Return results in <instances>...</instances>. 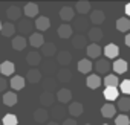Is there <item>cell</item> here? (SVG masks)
<instances>
[{
	"label": "cell",
	"instance_id": "cell-1",
	"mask_svg": "<svg viewBox=\"0 0 130 125\" xmlns=\"http://www.w3.org/2000/svg\"><path fill=\"white\" fill-rule=\"evenodd\" d=\"M55 59H57V64L58 66H61V67H69L71 62H72V55L68 50H58Z\"/></svg>",
	"mask_w": 130,
	"mask_h": 125
},
{
	"label": "cell",
	"instance_id": "cell-2",
	"mask_svg": "<svg viewBox=\"0 0 130 125\" xmlns=\"http://www.w3.org/2000/svg\"><path fill=\"white\" fill-rule=\"evenodd\" d=\"M72 79V70L69 67H61L60 70H57V81L61 84H66Z\"/></svg>",
	"mask_w": 130,
	"mask_h": 125
},
{
	"label": "cell",
	"instance_id": "cell-3",
	"mask_svg": "<svg viewBox=\"0 0 130 125\" xmlns=\"http://www.w3.org/2000/svg\"><path fill=\"white\" fill-rule=\"evenodd\" d=\"M95 70L98 73H109L112 70V64L107 58H100L96 62H95Z\"/></svg>",
	"mask_w": 130,
	"mask_h": 125
},
{
	"label": "cell",
	"instance_id": "cell-4",
	"mask_svg": "<svg viewBox=\"0 0 130 125\" xmlns=\"http://www.w3.org/2000/svg\"><path fill=\"white\" fill-rule=\"evenodd\" d=\"M57 99H58L60 104H68V102L71 104V101H72V92L69 89H66V87H63V89H60L57 92Z\"/></svg>",
	"mask_w": 130,
	"mask_h": 125
},
{
	"label": "cell",
	"instance_id": "cell-5",
	"mask_svg": "<svg viewBox=\"0 0 130 125\" xmlns=\"http://www.w3.org/2000/svg\"><path fill=\"white\" fill-rule=\"evenodd\" d=\"M55 99H57L55 95L51 93V92H43V93L40 95V104H41L43 108H46V107H52L54 102H55Z\"/></svg>",
	"mask_w": 130,
	"mask_h": 125
},
{
	"label": "cell",
	"instance_id": "cell-6",
	"mask_svg": "<svg viewBox=\"0 0 130 125\" xmlns=\"http://www.w3.org/2000/svg\"><path fill=\"white\" fill-rule=\"evenodd\" d=\"M49 117H51V113H49L46 108H43V107H40V108H37V110L34 111V120L38 122V123L47 122Z\"/></svg>",
	"mask_w": 130,
	"mask_h": 125
},
{
	"label": "cell",
	"instance_id": "cell-7",
	"mask_svg": "<svg viewBox=\"0 0 130 125\" xmlns=\"http://www.w3.org/2000/svg\"><path fill=\"white\" fill-rule=\"evenodd\" d=\"M87 38H89L92 43L98 44V43L101 41V38H103V31H101V28H98V26L90 28V29L87 31Z\"/></svg>",
	"mask_w": 130,
	"mask_h": 125
},
{
	"label": "cell",
	"instance_id": "cell-8",
	"mask_svg": "<svg viewBox=\"0 0 130 125\" xmlns=\"http://www.w3.org/2000/svg\"><path fill=\"white\" fill-rule=\"evenodd\" d=\"M72 46L75 49H86L87 44V37L84 34H77L75 37H72Z\"/></svg>",
	"mask_w": 130,
	"mask_h": 125
},
{
	"label": "cell",
	"instance_id": "cell-9",
	"mask_svg": "<svg viewBox=\"0 0 130 125\" xmlns=\"http://www.w3.org/2000/svg\"><path fill=\"white\" fill-rule=\"evenodd\" d=\"M60 18L63 22H66V23L71 22V20H74L75 18V9L71 8V6H63L60 9Z\"/></svg>",
	"mask_w": 130,
	"mask_h": 125
},
{
	"label": "cell",
	"instance_id": "cell-10",
	"mask_svg": "<svg viewBox=\"0 0 130 125\" xmlns=\"http://www.w3.org/2000/svg\"><path fill=\"white\" fill-rule=\"evenodd\" d=\"M26 62L35 69V67L40 64V62H41V53H40V52H35V50L29 52V53L26 55Z\"/></svg>",
	"mask_w": 130,
	"mask_h": 125
},
{
	"label": "cell",
	"instance_id": "cell-11",
	"mask_svg": "<svg viewBox=\"0 0 130 125\" xmlns=\"http://www.w3.org/2000/svg\"><path fill=\"white\" fill-rule=\"evenodd\" d=\"M14 70H15V66H14L12 61H3L2 64H0V73H2L5 78L6 76H12Z\"/></svg>",
	"mask_w": 130,
	"mask_h": 125
},
{
	"label": "cell",
	"instance_id": "cell-12",
	"mask_svg": "<svg viewBox=\"0 0 130 125\" xmlns=\"http://www.w3.org/2000/svg\"><path fill=\"white\" fill-rule=\"evenodd\" d=\"M22 14H23V11H22L19 6H9V8L6 9V17L9 18V22H11V23H12V22H15V20H19V22H20Z\"/></svg>",
	"mask_w": 130,
	"mask_h": 125
},
{
	"label": "cell",
	"instance_id": "cell-13",
	"mask_svg": "<svg viewBox=\"0 0 130 125\" xmlns=\"http://www.w3.org/2000/svg\"><path fill=\"white\" fill-rule=\"evenodd\" d=\"M34 26L40 31V32H44V31H47L49 28H51V20L47 18V17H44V15H41V17H37L35 18V23H34Z\"/></svg>",
	"mask_w": 130,
	"mask_h": 125
},
{
	"label": "cell",
	"instance_id": "cell-14",
	"mask_svg": "<svg viewBox=\"0 0 130 125\" xmlns=\"http://www.w3.org/2000/svg\"><path fill=\"white\" fill-rule=\"evenodd\" d=\"M101 46L100 44H95V43H90L87 47H86V53H87V58H100L101 56Z\"/></svg>",
	"mask_w": 130,
	"mask_h": 125
},
{
	"label": "cell",
	"instance_id": "cell-15",
	"mask_svg": "<svg viewBox=\"0 0 130 125\" xmlns=\"http://www.w3.org/2000/svg\"><path fill=\"white\" fill-rule=\"evenodd\" d=\"M66 111H68V110H64L63 107L57 105L55 108H52V111H51V117H52L55 122H58V120H66V119H68V117H66Z\"/></svg>",
	"mask_w": 130,
	"mask_h": 125
},
{
	"label": "cell",
	"instance_id": "cell-16",
	"mask_svg": "<svg viewBox=\"0 0 130 125\" xmlns=\"http://www.w3.org/2000/svg\"><path fill=\"white\" fill-rule=\"evenodd\" d=\"M23 14L26 15V18H34L38 15V5L37 3H26L23 8Z\"/></svg>",
	"mask_w": 130,
	"mask_h": 125
},
{
	"label": "cell",
	"instance_id": "cell-17",
	"mask_svg": "<svg viewBox=\"0 0 130 125\" xmlns=\"http://www.w3.org/2000/svg\"><path fill=\"white\" fill-rule=\"evenodd\" d=\"M72 34H74V28L68 23H64V25H60L58 28V37L60 38H72Z\"/></svg>",
	"mask_w": 130,
	"mask_h": 125
},
{
	"label": "cell",
	"instance_id": "cell-18",
	"mask_svg": "<svg viewBox=\"0 0 130 125\" xmlns=\"http://www.w3.org/2000/svg\"><path fill=\"white\" fill-rule=\"evenodd\" d=\"M44 43H46V41H44V37H43L40 32L31 34V37H29V44H31L32 47H43Z\"/></svg>",
	"mask_w": 130,
	"mask_h": 125
},
{
	"label": "cell",
	"instance_id": "cell-19",
	"mask_svg": "<svg viewBox=\"0 0 130 125\" xmlns=\"http://www.w3.org/2000/svg\"><path fill=\"white\" fill-rule=\"evenodd\" d=\"M41 53H43V56L51 58V56H54V55L58 53V49H57V46L54 43H44L43 47H41Z\"/></svg>",
	"mask_w": 130,
	"mask_h": 125
},
{
	"label": "cell",
	"instance_id": "cell-20",
	"mask_svg": "<svg viewBox=\"0 0 130 125\" xmlns=\"http://www.w3.org/2000/svg\"><path fill=\"white\" fill-rule=\"evenodd\" d=\"M104 55L107 59H112V58H116L119 55V47L113 43H109L106 47H104Z\"/></svg>",
	"mask_w": 130,
	"mask_h": 125
},
{
	"label": "cell",
	"instance_id": "cell-21",
	"mask_svg": "<svg viewBox=\"0 0 130 125\" xmlns=\"http://www.w3.org/2000/svg\"><path fill=\"white\" fill-rule=\"evenodd\" d=\"M83 111H84V110H83V104H81V102H71L69 107H68V113H69L71 116H74V117L81 116Z\"/></svg>",
	"mask_w": 130,
	"mask_h": 125
},
{
	"label": "cell",
	"instance_id": "cell-22",
	"mask_svg": "<svg viewBox=\"0 0 130 125\" xmlns=\"http://www.w3.org/2000/svg\"><path fill=\"white\" fill-rule=\"evenodd\" d=\"M127 67H128V66H127V61H125V59H121V58L116 59L113 64H112V69L115 70L116 75H122V73H125V72H127Z\"/></svg>",
	"mask_w": 130,
	"mask_h": 125
},
{
	"label": "cell",
	"instance_id": "cell-23",
	"mask_svg": "<svg viewBox=\"0 0 130 125\" xmlns=\"http://www.w3.org/2000/svg\"><path fill=\"white\" fill-rule=\"evenodd\" d=\"M25 82H26V79H25L23 76L15 75V76L11 78V81H9V87H11L12 90H22V89L25 87Z\"/></svg>",
	"mask_w": 130,
	"mask_h": 125
},
{
	"label": "cell",
	"instance_id": "cell-24",
	"mask_svg": "<svg viewBox=\"0 0 130 125\" xmlns=\"http://www.w3.org/2000/svg\"><path fill=\"white\" fill-rule=\"evenodd\" d=\"M103 96H104L109 102L116 101V98H119V90H118V87H107V89H104Z\"/></svg>",
	"mask_w": 130,
	"mask_h": 125
},
{
	"label": "cell",
	"instance_id": "cell-25",
	"mask_svg": "<svg viewBox=\"0 0 130 125\" xmlns=\"http://www.w3.org/2000/svg\"><path fill=\"white\" fill-rule=\"evenodd\" d=\"M17 101H19V98H17L15 92H6V93L2 96V102H3L5 105H8V107H14V105L17 104Z\"/></svg>",
	"mask_w": 130,
	"mask_h": 125
},
{
	"label": "cell",
	"instance_id": "cell-26",
	"mask_svg": "<svg viewBox=\"0 0 130 125\" xmlns=\"http://www.w3.org/2000/svg\"><path fill=\"white\" fill-rule=\"evenodd\" d=\"M26 79L31 84H38L41 81V72L38 69H29V72L26 73Z\"/></svg>",
	"mask_w": 130,
	"mask_h": 125
},
{
	"label": "cell",
	"instance_id": "cell-27",
	"mask_svg": "<svg viewBox=\"0 0 130 125\" xmlns=\"http://www.w3.org/2000/svg\"><path fill=\"white\" fill-rule=\"evenodd\" d=\"M101 114L104 116V117H113L115 114H116V107L112 104V102H107V104H104L103 107H101Z\"/></svg>",
	"mask_w": 130,
	"mask_h": 125
},
{
	"label": "cell",
	"instance_id": "cell-28",
	"mask_svg": "<svg viewBox=\"0 0 130 125\" xmlns=\"http://www.w3.org/2000/svg\"><path fill=\"white\" fill-rule=\"evenodd\" d=\"M104 20H106V15H104L103 11L95 9V11L90 12V22H92L93 25H101V23H104Z\"/></svg>",
	"mask_w": 130,
	"mask_h": 125
},
{
	"label": "cell",
	"instance_id": "cell-29",
	"mask_svg": "<svg viewBox=\"0 0 130 125\" xmlns=\"http://www.w3.org/2000/svg\"><path fill=\"white\" fill-rule=\"evenodd\" d=\"M32 23H31V18H23L19 22V32L20 34H31V29H32Z\"/></svg>",
	"mask_w": 130,
	"mask_h": 125
},
{
	"label": "cell",
	"instance_id": "cell-30",
	"mask_svg": "<svg viewBox=\"0 0 130 125\" xmlns=\"http://www.w3.org/2000/svg\"><path fill=\"white\" fill-rule=\"evenodd\" d=\"M90 2H86V0H83V2H78L75 5V11L80 14V15H86L87 12H90Z\"/></svg>",
	"mask_w": 130,
	"mask_h": 125
},
{
	"label": "cell",
	"instance_id": "cell-31",
	"mask_svg": "<svg viewBox=\"0 0 130 125\" xmlns=\"http://www.w3.org/2000/svg\"><path fill=\"white\" fill-rule=\"evenodd\" d=\"M86 84H87V87H89V89L96 90V89L101 86V78H100L98 75H89V76H87V79H86Z\"/></svg>",
	"mask_w": 130,
	"mask_h": 125
},
{
	"label": "cell",
	"instance_id": "cell-32",
	"mask_svg": "<svg viewBox=\"0 0 130 125\" xmlns=\"http://www.w3.org/2000/svg\"><path fill=\"white\" fill-rule=\"evenodd\" d=\"M78 70H80V73H89L92 70V61L89 58L80 59V62H78Z\"/></svg>",
	"mask_w": 130,
	"mask_h": 125
},
{
	"label": "cell",
	"instance_id": "cell-33",
	"mask_svg": "<svg viewBox=\"0 0 130 125\" xmlns=\"http://www.w3.org/2000/svg\"><path fill=\"white\" fill-rule=\"evenodd\" d=\"M26 44H28V41H26V38L25 37H14L12 38V49H15V50H23L25 47H26Z\"/></svg>",
	"mask_w": 130,
	"mask_h": 125
},
{
	"label": "cell",
	"instance_id": "cell-34",
	"mask_svg": "<svg viewBox=\"0 0 130 125\" xmlns=\"http://www.w3.org/2000/svg\"><path fill=\"white\" fill-rule=\"evenodd\" d=\"M116 29L119 32H127L130 29V20L127 17H121L116 20Z\"/></svg>",
	"mask_w": 130,
	"mask_h": 125
},
{
	"label": "cell",
	"instance_id": "cell-35",
	"mask_svg": "<svg viewBox=\"0 0 130 125\" xmlns=\"http://www.w3.org/2000/svg\"><path fill=\"white\" fill-rule=\"evenodd\" d=\"M15 29H17V28H15L11 22H6V23H3L2 35H3V37H6V38H8V37H12V35L15 34Z\"/></svg>",
	"mask_w": 130,
	"mask_h": 125
},
{
	"label": "cell",
	"instance_id": "cell-36",
	"mask_svg": "<svg viewBox=\"0 0 130 125\" xmlns=\"http://www.w3.org/2000/svg\"><path fill=\"white\" fill-rule=\"evenodd\" d=\"M118 84H119V81H118V76L116 75L109 73V75L104 76V86H106V89L107 87H116Z\"/></svg>",
	"mask_w": 130,
	"mask_h": 125
},
{
	"label": "cell",
	"instance_id": "cell-37",
	"mask_svg": "<svg viewBox=\"0 0 130 125\" xmlns=\"http://www.w3.org/2000/svg\"><path fill=\"white\" fill-rule=\"evenodd\" d=\"M75 29L78 31V34H83V32L87 29V20H86L83 15L75 20ZM87 31H89V29H87Z\"/></svg>",
	"mask_w": 130,
	"mask_h": 125
},
{
	"label": "cell",
	"instance_id": "cell-38",
	"mask_svg": "<svg viewBox=\"0 0 130 125\" xmlns=\"http://www.w3.org/2000/svg\"><path fill=\"white\" fill-rule=\"evenodd\" d=\"M118 108H119L122 113L128 111V110H130V98H128V96L119 98V99H118Z\"/></svg>",
	"mask_w": 130,
	"mask_h": 125
},
{
	"label": "cell",
	"instance_id": "cell-39",
	"mask_svg": "<svg viewBox=\"0 0 130 125\" xmlns=\"http://www.w3.org/2000/svg\"><path fill=\"white\" fill-rule=\"evenodd\" d=\"M57 61H44L43 62V73H57Z\"/></svg>",
	"mask_w": 130,
	"mask_h": 125
},
{
	"label": "cell",
	"instance_id": "cell-40",
	"mask_svg": "<svg viewBox=\"0 0 130 125\" xmlns=\"http://www.w3.org/2000/svg\"><path fill=\"white\" fill-rule=\"evenodd\" d=\"M43 87H44V92H51L52 93V90H55V79L54 78H46V79H43Z\"/></svg>",
	"mask_w": 130,
	"mask_h": 125
},
{
	"label": "cell",
	"instance_id": "cell-41",
	"mask_svg": "<svg viewBox=\"0 0 130 125\" xmlns=\"http://www.w3.org/2000/svg\"><path fill=\"white\" fill-rule=\"evenodd\" d=\"M17 116L15 114H5L3 119H2V125H17Z\"/></svg>",
	"mask_w": 130,
	"mask_h": 125
},
{
	"label": "cell",
	"instance_id": "cell-42",
	"mask_svg": "<svg viewBox=\"0 0 130 125\" xmlns=\"http://www.w3.org/2000/svg\"><path fill=\"white\" fill-rule=\"evenodd\" d=\"M115 125H130V117L127 114H119L115 119Z\"/></svg>",
	"mask_w": 130,
	"mask_h": 125
},
{
	"label": "cell",
	"instance_id": "cell-43",
	"mask_svg": "<svg viewBox=\"0 0 130 125\" xmlns=\"http://www.w3.org/2000/svg\"><path fill=\"white\" fill-rule=\"evenodd\" d=\"M119 89H121V92H122L125 96H128V95H130V79H124V81L119 84Z\"/></svg>",
	"mask_w": 130,
	"mask_h": 125
},
{
	"label": "cell",
	"instance_id": "cell-44",
	"mask_svg": "<svg viewBox=\"0 0 130 125\" xmlns=\"http://www.w3.org/2000/svg\"><path fill=\"white\" fill-rule=\"evenodd\" d=\"M9 86V82L6 81L5 76H0V92H5L6 93V87Z\"/></svg>",
	"mask_w": 130,
	"mask_h": 125
},
{
	"label": "cell",
	"instance_id": "cell-45",
	"mask_svg": "<svg viewBox=\"0 0 130 125\" xmlns=\"http://www.w3.org/2000/svg\"><path fill=\"white\" fill-rule=\"evenodd\" d=\"M63 125H78L75 119H66V120H63Z\"/></svg>",
	"mask_w": 130,
	"mask_h": 125
},
{
	"label": "cell",
	"instance_id": "cell-46",
	"mask_svg": "<svg viewBox=\"0 0 130 125\" xmlns=\"http://www.w3.org/2000/svg\"><path fill=\"white\" fill-rule=\"evenodd\" d=\"M124 11H125V15H127V18H128V17H130V3H127V5H125Z\"/></svg>",
	"mask_w": 130,
	"mask_h": 125
},
{
	"label": "cell",
	"instance_id": "cell-47",
	"mask_svg": "<svg viewBox=\"0 0 130 125\" xmlns=\"http://www.w3.org/2000/svg\"><path fill=\"white\" fill-rule=\"evenodd\" d=\"M124 43H125V46H128V47H130V34H127V35H125Z\"/></svg>",
	"mask_w": 130,
	"mask_h": 125
},
{
	"label": "cell",
	"instance_id": "cell-48",
	"mask_svg": "<svg viewBox=\"0 0 130 125\" xmlns=\"http://www.w3.org/2000/svg\"><path fill=\"white\" fill-rule=\"evenodd\" d=\"M46 125H58V122H55V120H52V122H47Z\"/></svg>",
	"mask_w": 130,
	"mask_h": 125
},
{
	"label": "cell",
	"instance_id": "cell-49",
	"mask_svg": "<svg viewBox=\"0 0 130 125\" xmlns=\"http://www.w3.org/2000/svg\"><path fill=\"white\" fill-rule=\"evenodd\" d=\"M2 28H3V23H2V22H0V32H2Z\"/></svg>",
	"mask_w": 130,
	"mask_h": 125
},
{
	"label": "cell",
	"instance_id": "cell-50",
	"mask_svg": "<svg viewBox=\"0 0 130 125\" xmlns=\"http://www.w3.org/2000/svg\"><path fill=\"white\" fill-rule=\"evenodd\" d=\"M84 125H92V123H84Z\"/></svg>",
	"mask_w": 130,
	"mask_h": 125
},
{
	"label": "cell",
	"instance_id": "cell-51",
	"mask_svg": "<svg viewBox=\"0 0 130 125\" xmlns=\"http://www.w3.org/2000/svg\"><path fill=\"white\" fill-rule=\"evenodd\" d=\"M103 125H107V123H103Z\"/></svg>",
	"mask_w": 130,
	"mask_h": 125
},
{
	"label": "cell",
	"instance_id": "cell-52",
	"mask_svg": "<svg viewBox=\"0 0 130 125\" xmlns=\"http://www.w3.org/2000/svg\"><path fill=\"white\" fill-rule=\"evenodd\" d=\"M0 125H2V122H0Z\"/></svg>",
	"mask_w": 130,
	"mask_h": 125
},
{
	"label": "cell",
	"instance_id": "cell-53",
	"mask_svg": "<svg viewBox=\"0 0 130 125\" xmlns=\"http://www.w3.org/2000/svg\"><path fill=\"white\" fill-rule=\"evenodd\" d=\"M0 101H2V99H0Z\"/></svg>",
	"mask_w": 130,
	"mask_h": 125
}]
</instances>
